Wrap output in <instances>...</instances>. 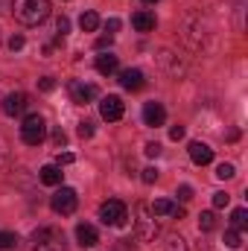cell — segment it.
Instances as JSON below:
<instances>
[{
  "label": "cell",
  "mask_w": 248,
  "mask_h": 251,
  "mask_svg": "<svg viewBox=\"0 0 248 251\" xmlns=\"http://www.w3.org/2000/svg\"><path fill=\"white\" fill-rule=\"evenodd\" d=\"M26 105H29V97H26L24 91H15V94H6V97H3L0 111H3L6 117H18V114L26 111Z\"/></svg>",
  "instance_id": "8"
},
{
  "label": "cell",
  "mask_w": 248,
  "mask_h": 251,
  "mask_svg": "<svg viewBox=\"0 0 248 251\" xmlns=\"http://www.w3.org/2000/svg\"><path fill=\"white\" fill-rule=\"evenodd\" d=\"M38 88H41L44 94H50V91L56 88V79H53V76H44V79H38Z\"/></svg>",
  "instance_id": "25"
},
{
  "label": "cell",
  "mask_w": 248,
  "mask_h": 251,
  "mask_svg": "<svg viewBox=\"0 0 248 251\" xmlns=\"http://www.w3.org/2000/svg\"><path fill=\"white\" fill-rule=\"evenodd\" d=\"M38 178L47 184V187H59L64 178L62 167H56V164H47V167H41V173H38Z\"/></svg>",
  "instance_id": "17"
},
{
  "label": "cell",
  "mask_w": 248,
  "mask_h": 251,
  "mask_svg": "<svg viewBox=\"0 0 248 251\" xmlns=\"http://www.w3.org/2000/svg\"><path fill=\"white\" fill-rule=\"evenodd\" d=\"M231 228H234V231H246L248 228V210L246 207H237V210L231 213Z\"/></svg>",
  "instance_id": "19"
},
{
  "label": "cell",
  "mask_w": 248,
  "mask_h": 251,
  "mask_svg": "<svg viewBox=\"0 0 248 251\" xmlns=\"http://www.w3.org/2000/svg\"><path fill=\"white\" fill-rule=\"evenodd\" d=\"M76 240H79V246H82V249H94V246L99 243V234H97V228H94V225L79 222V225H76Z\"/></svg>",
  "instance_id": "12"
},
{
  "label": "cell",
  "mask_w": 248,
  "mask_h": 251,
  "mask_svg": "<svg viewBox=\"0 0 248 251\" xmlns=\"http://www.w3.org/2000/svg\"><path fill=\"white\" fill-rule=\"evenodd\" d=\"M143 123L146 126H152V128H158V126H164L167 123V108L161 105V102H146L143 105Z\"/></svg>",
  "instance_id": "10"
},
{
  "label": "cell",
  "mask_w": 248,
  "mask_h": 251,
  "mask_svg": "<svg viewBox=\"0 0 248 251\" xmlns=\"http://www.w3.org/2000/svg\"><path fill=\"white\" fill-rule=\"evenodd\" d=\"M44 137H47V120L41 114H26L21 123V140L26 146H38Z\"/></svg>",
  "instance_id": "3"
},
{
  "label": "cell",
  "mask_w": 248,
  "mask_h": 251,
  "mask_svg": "<svg viewBox=\"0 0 248 251\" xmlns=\"http://www.w3.org/2000/svg\"><path fill=\"white\" fill-rule=\"evenodd\" d=\"M143 3H158V0H143Z\"/></svg>",
  "instance_id": "38"
},
{
  "label": "cell",
  "mask_w": 248,
  "mask_h": 251,
  "mask_svg": "<svg viewBox=\"0 0 248 251\" xmlns=\"http://www.w3.org/2000/svg\"><path fill=\"white\" fill-rule=\"evenodd\" d=\"M120 85L125 91H140L146 85V79H143V73L137 67H125V70H120Z\"/></svg>",
  "instance_id": "13"
},
{
  "label": "cell",
  "mask_w": 248,
  "mask_h": 251,
  "mask_svg": "<svg viewBox=\"0 0 248 251\" xmlns=\"http://www.w3.org/2000/svg\"><path fill=\"white\" fill-rule=\"evenodd\" d=\"M225 246H228V249H240V246H243V237H240V231H234V228H231V231L225 234Z\"/></svg>",
  "instance_id": "23"
},
{
  "label": "cell",
  "mask_w": 248,
  "mask_h": 251,
  "mask_svg": "<svg viewBox=\"0 0 248 251\" xmlns=\"http://www.w3.org/2000/svg\"><path fill=\"white\" fill-rule=\"evenodd\" d=\"M76 204H79V196H76L73 187H59L50 196V207H53V213H59V216L76 213Z\"/></svg>",
  "instance_id": "6"
},
{
  "label": "cell",
  "mask_w": 248,
  "mask_h": 251,
  "mask_svg": "<svg viewBox=\"0 0 248 251\" xmlns=\"http://www.w3.org/2000/svg\"><path fill=\"white\" fill-rule=\"evenodd\" d=\"M79 26H82V32H94V29L99 26V15H97V12H82Z\"/></svg>",
  "instance_id": "18"
},
{
  "label": "cell",
  "mask_w": 248,
  "mask_h": 251,
  "mask_svg": "<svg viewBox=\"0 0 248 251\" xmlns=\"http://www.w3.org/2000/svg\"><path fill=\"white\" fill-rule=\"evenodd\" d=\"M97 73H102V76H111V73H117V67H120V59L114 56V53H102V56H97Z\"/></svg>",
  "instance_id": "15"
},
{
  "label": "cell",
  "mask_w": 248,
  "mask_h": 251,
  "mask_svg": "<svg viewBox=\"0 0 248 251\" xmlns=\"http://www.w3.org/2000/svg\"><path fill=\"white\" fill-rule=\"evenodd\" d=\"M105 29H108V35H114V32L120 29V21H117V18H108V21H105Z\"/></svg>",
  "instance_id": "33"
},
{
  "label": "cell",
  "mask_w": 248,
  "mask_h": 251,
  "mask_svg": "<svg viewBox=\"0 0 248 251\" xmlns=\"http://www.w3.org/2000/svg\"><path fill=\"white\" fill-rule=\"evenodd\" d=\"M56 29H59V38H64V32H67V29H70V21H67V18H59V21H56Z\"/></svg>",
  "instance_id": "30"
},
{
  "label": "cell",
  "mask_w": 248,
  "mask_h": 251,
  "mask_svg": "<svg viewBox=\"0 0 248 251\" xmlns=\"http://www.w3.org/2000/svg\"><path fill=\"white\" fill-rule=\"evenodd\" d=\"M143 152H146L149 158H158V155H161V143H146V146H143Z\"/></svg>",
  "instance_id": "28"
},
{
  "label": "cell",
  "mask_w": 248,
  "mask_h": 251,
  "mask_svg": "<svg viewBox=\"0 0 248 251\" xmlns=\"http://www.w3.org/2000/svg\"><path fill=\"white\" fill-rule=\"evenodd\" d=\"M149 207H152V213H155V216H175V219H181V216H184V207H178L173 199H158V201H152Z\"/></svg>",
  "instance_id": "11"
},
{
  "label": "cell",
  "mask_w": 248,
  "mask_h": 251,
  "mask_svg": "<svg viewBox=\"0 0 248 251\" xmlns=\"http://www.w3.org/2000/svg\"><path fill=\"white\" fill-rule=\"evenodd\" d=\"M76 131H79V137H94V123L91 120H82Z\"/></svg>",
  "instance_id": "24"
},
{
  "label": "cell",
  "mask_w": 248,
  "mask_h": 251,
  "mask_svg": "<svg viewBox=\"0 0 248 251\" xmlns=\"http://www.w3.org/2000/svg\"><path fill=\"white\" fill-rule=\"evenodd\" d=\"M53 143H56V146H64V143H67V134H64L62 128H56V131H53Z\"/></svg>",
  "instance_id": "32"
},
{
  "label": "cell",
  "mask_w": 248,
  "mask_h": 251,
  "mask_svg": "<svg viewBox=\"0 0 248 251\" xmlns=\"http://www.w3.org/2000/svg\"><path fill=\"white\" fill-rule=\"evenodd\" d=\"M24 47V35H12L9 38V50H21Z\"/></svg>",
  "instance_id": "35"
},
{
  "label": "cell",
  "mask_w": 248,
  "mask_h": 251,
  "mask_svg": "<svg viewBox=\"0 0 248 251\" xmlns=\"http://www.w3.org/2000/svg\"><path fill=\"white\" fill-rule=\"evenodd\" d=\"M178 199H181V201H190V199H193V187H190V184H181V187H178Z\"/></svg>",
  "instance_id": "31"
},
{
  "label": "cell",
  "mask_w": 248,
  "mask_h": 251,
  "mask_svg": "<svg viewBox=\"0 0 248 251\" xmlns=\"http://www.w3.org/2000/svg\"><path fill=\"white\" fill-rule=\"evenodd\" d=\"M123 111H125V105H123V100H120L117 94H108V97L99 100V117H102V120L114 123V120L123 117Z\"/></svg>",
  "instance_id": "9"
},
{
  "label": "cell",
  "mask_w": 248,
  "mask_h": 251,
  "mask_svg": "<svg viewBox=\"0 0 248 251\" xmlns=\"http://www.w3.org/2000/svg\"><path fill=\"white\" fill-rule=\"evenodd\" d=\"M29 251H64V237L59 228H38L32 234Z\"/></svg>",
  "instance_id": "4"
},
{
  "label": "cell",
  "mask_w": 248,
  "mask_h": 251,
  "mask_svg": "<svg viewBox=\"0 0 248 251\" xmlns=\"http://www.w3.org/2000/svg\"><path fill=\"white\" fill-rule=\"evenodd\" d=\"M99 219H102V225L120 228L125 219H128V207H125L120 199H108V201L99 204Z\"/></svg>",
  "instance_id": "5"
},
{
  "label": "cell",
  "mask_w": 248,
  "mask_h": 251,
  "mask_svg": "<svg viewBox=\"0 0 248 251\" xmlns=\"http://www.w3.org/2000/svg\"><path fill=\"white\" fill-rule=\"evenodd\" d=\"M140 178H143V181H146V184H155V181H158V170H155V167H146V170H143V176H140Z\"/></svg>",
  "instance_id": "26"
},
{
  "label": "cell",
  "mask_w": 248,
  "mask_h": 251,
  "mask_svg": "<svg viewBox=\"0 0 248 251\" xmlns=\"http://www.w3.org/2000/svg\"><path fill=\"white\" fill-rule=\"evenodd\" d=\"M237 176V170H234V164H219L216 167V178H222V181H228V178H234Z\"/></svg>",
  "instance_id": "22"
},
{
  "label": "cell",
  "mask_w": 248,
  "mask_h": 251,
  "mask_svg": "<svg viewBox=\"0 0 248 251\" xmlns=\"http://www.w3.org/2000/svg\"><path fill=\"white\" fill-rule=\"evenodd\" d=\"M131 26H134L137 32H152V29H155V15L146 12V9H140V12L131 15Z\"/></svg>",
  "instance_id": "16"
},
{
  "label": "cell",
  "mask_w": 248,
  "mask_h": 251,
  "mask_svg": "<svg viewBox=\"0 0 248 251\" xmlns=\"http://www.w3.org/2000/svg\"><path fill=\"white\" fill-rule=\"evenodd\" d=\"M67 94H70V100L76 102V105H88L91 100H97V88L94 85H88V82H82V79H73L70 85H67Z\"/></svg>",
  "instance_id": "7"
},
{
  "label": "cell",
  "mask_w": 248,
  "mask_h": 251,
  "mask_svg": "<svg viewBox=\"0 0 248 251\" xmlns=\"http://www.w3.org/2000/svg\"><path fill=\"white\" fill-rule=\"evenodd\" d=\"M213 228H216V213H213V210H204V213L198 216V231L207 234V231H213Z\"/></svg>",
  "instance_id": "21"
},
{
  "label": "cell",
  "mask_w": 248,
  "mask_h": 251,
  "mask_svg": "<svg viewBox=\"0 0 248 251\" xmlns=\"http://www.w3.org/2000/svg\"><path fill=\"white\" fill-rule=\"evenodd\" d=\"M111 41H114V35H102V38H97V50H105V47H111Z\"/></svg>",
  "instance_id": "34"
},
{
  "label": "cell",
  "mask_w": 248,
  "mask_h": 251,
  "mask_svg": "<svg viewBox=\"0 0 248 251\" xmlns=\"http://www.w3.org/2000/svg\"><path fill=\"white\" fill-rule=\"evenodd\" d=\"M21 246V237L12 234V231H0V251H12Z\"/></svg>",
  "instance_id": "20"
},
{
  "label": "cell",
  "mask_w": 248,
  "mask_h": 251,
  "mask_svg": "<svg viewBox=\"0 0 248 251\" xmlns=\"http://www.w3.org/2000/svg\"><path fill=\"white\" fill-rule=\"evenodd\" d=\"M167 251H187V249H184V240H181V237H170Z\"/></svg>",
  "instance_id": "27"
},
{
  "label": "cell",
  "mask_w": 248,
  "mask_h": 251,
  "mask_svg": "<svg viewBox=\"0 0 248 251\" xmlns=\"http://www.w3.org/2000/svg\"><path fill=\"white\" fill-rule=\"evenodd\" d=\"M170 137H173V140H181V137H184V126H173V128H170Z\"/></svg>",
  "instance_id": "36"
},
{
  "label": "cell",
  "mask_w": 248,
  "mask_h": 251,
  "mask_svg": "<svg viewBox=\"0 0 248 251\" xmlns=\"http://www.w3.org/2000/svg\"><path fill=\"white\" fill-rule=\"evenodd\" d=\"M228 201H231V196H228V193H213V204H216V207H225Z\"/></svg>",
  "instance_id": "29"
},
{
  "label": "cell",
  "mask_w": 248,
  "mask_h": 251,
  "mask_svg": "<svg viewBox=\"0 0 248 251\" xmlns=\"http://www.w3.org/2000/svg\"><path fill=\"white\" fill-rule=\"evenodd\" d=\"M190 158H193V164L204 167V164L213 161V149H210L207 143H201V140H193V143H190Z\"/></svg>",
  "instance_id": "14"
},
{
  "label": "cell",
  "mask_w": 248,
  "mask_h": 251,
  "mask_svg": "<svg viewBox=\"0 0 248 251\" xmlns=\"http://www.w3.org/2000/svg\"><path fill=\"white\" fill-rule=\"evenodd\" d=\"M12 15L24 26H38L50 18V0H12Z\"/></svg>",
  "instance_id": "1"
},
{
  "label": "cell",
  "mask_w": 248,
  "mask_h": 251,
  "mask_svg": "<svg viewBox=\"0 0 248 251\" xmlns=\"http://www.w3.org/2000/svg\"><path fill=\"white\" fill-rule=\"evenodd\" d=\"M134 228H137V237L143 240V243H155V237H158V216L152 213V207L146 204V201H137L134 204Z\"/></svg>",
  "instance_id": "2"
},
{
  "label": "cell",
  "mask_w": 248,
  "mask_h": 251,
  "mask_svg": "<svg viewBox=\"0 0 248 251\" xmlns=\"http://www.w3.org/2000/svg\"><path fill=\"white\" fill-rule=\"evenodd\" d=\"M73 161H76V158H73L70 152H64V155H59V164H56V167H67V164H73Z\"/></svg>",
  "instance_id": "37"
}]
</instances>
